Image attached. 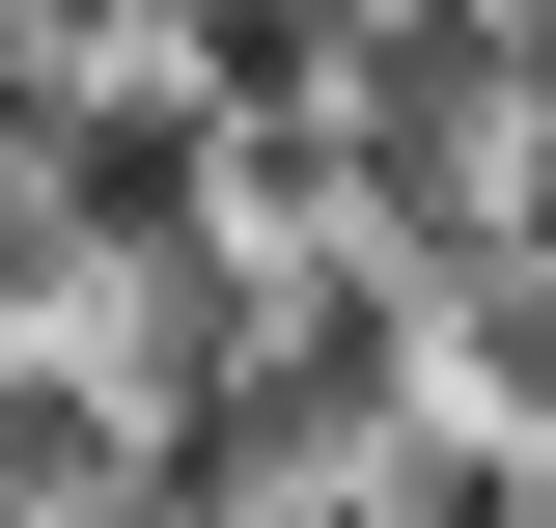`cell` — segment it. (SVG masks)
Masks as SVG:
<instances>
[{
	"label": "cell",
	"instance_id": "1",
	"mask_svg": "<svg viewBox=\"0 0 556 528\" xmlns=\"http://www.w3.org/2000/svg\"><path fill=\"white\" fill-rule=\"evenodd\" d=\"M278 528H417V501H390V473H306V501H278Z\"/></svg>",
	"mask_w": 556,
	"mask_h": 528
}]
</instances>
